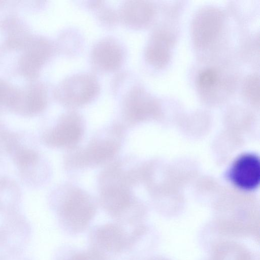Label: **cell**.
Instances as JSON below:
<instances>
[{
  "mask_svg": "<svg viewBox=\"0 0 260 260\" xmlns=\"http://www.w3.org/2000/svg\"><path fill=\"white\" fill-rule=\"evenodd\" d=\"M95 211L93 203L86 194L80 191L73 192L62 207L63 226L71 234L83 232L92 219Z\"/></svg>",
  "mask_w": 260,
  "mask_h": 260,
  "instance_id": "cell-1",
  "label": "cell"
},
{
  "mask_svg": "<svg viewBox=\"0 0 260 260\" xmlns=\"http://www.w3.org/2000/svg\"><path fill=\"white\" fill-rule=\"evenodd\" d=\"M92 249L104 255L105 253H118L133 244L132 235L120 225L108 223L95 228L91 234Z\"/></svg>",
  "mask_w": 260,
  "mask_h": 260,
  "instance_id": "cell-2",
  "label": "cell"
},
{
  "mask_svg": "<svg viewBox=\"0 0 260 260\" xmlns=\"http://www.w3.org/2000/svg\"><path fill=\"white\" fill-rule=\"evenodd\" d=\"M223 20V14L219 9L207 7L201 9L196 14L192 23L194 44L199 47L210 44L218 35Z\"/></svg>",
  "mask_w": 260,
  "mask_h": 260,
  "instance_id": "cell-3",
  "label": "cell"
},
{
  "mask_svg": "<svg viewBox=\"0 0 260 260\" xmlns=\"http://www.w3.org/2000/svg\"><path fill=\"white\" fill-rule=\"evenodd\" d=\"M98 91L99 85L93 77L87 74H78L62 83L59 94L67 103L81 105L91 101Z\"/></svg>",
  "mask_w": 260,
  "mask_h": 260,
  "instance_id": "cell-4",
  "label": "cell"
},
{
  "mask_svg": "<svg viewBox=\"0 0 260 260\" xmlns=\"http://www.w3.org/2000/svg\"><path fill=\"white\" fill-rule=\"evenodd\" d=\"M229 177L237 187L244 190H252L259 185L260 180L259 159L256 155L245 154L233 164Z\"/></svg>",
  "mask_w": 260,
  "mask_h": 260,
  "instance_id": "cell-5",
  "label": "cell"
},
{
  "mask_svg": "<svg viewBox=\"0 0 260 260\" xmlns=\"http://www.w3.org/2000/svg\"><path fill=\"white\" fill-rule=\"evenodd\" d=\"M92 58L100 69L106 71H113L121 65L123 53L120 46L114 41L104 40L95 46Z\"/></svg>",
  "mask_w": 260,
  "mask_h": 260,
  "instance_id": "cell-6",
  "label": "cell"
},
{
  "mask_svg": "<svg viewBox=\"0 0 260 260\" xmlns=\"http://www.w3.org/2000/svg\"><path fill=\"white\" fill-rule=\"evenodd\" d=\"M173 41L172 36L166 32L158 31L154 34L146 49L147 61L158 68L166 66L170 59Z\"/></svg>",
  "mask_w": 260,
  "mask_h": 260,
  "instance_id": "cell-7",
  "label": "cell"
},
{
  "mask_svg": "<svg viewBox=\"0 0 260 260\" xmlns=\"http://www.w3.org/2000/svg\"><path fill=\"white\" fill-rule=\"evenodd\" d=\"M154 13L153 6L146 1H128L122 6L121 15L124 22L133 27L147 24Z\"/></svg>",
  "mask_w": 260,
  "mask_h": 260,
  "instance_id": "cell-8",
  "label": "cell"
},
{
  "mask_svg": "<svg viewBox=\"0 0 260 260\" xmlns=\"http://www.w3.org/2000/svg\"><path fill=\"white\" fill-rule=\"evenodd\" d=\"M51 46L43 39H37L31 43L21 59V65L24 73L35 74L50 55Z\"/></svg>",
  "mask_w": 260,
  "mask_h": 260,
  "instance_id": "cell-9",
  "label": "cell"
},
{
  "mask_svg": "<svg viewBox=\"0 0 260 260\" xmlns=\"http://www.w3.org/2000/svg\"><path fill=\"white\" fill-rule=\"evenodd\" d=\"M102 201L105 208L114 215H119L131 203L127 191L120 186H111L105 189L103 193Z\"/></svg>",
  "mask_w": 260,
  "mask_h": 260,
  "instance_id": "cell-10",
  "label": "cell"
},
{
  "mask_svg": "<svg viewBox=\"0 0 260 260\" xmlns=\"http://www.w3.org/2000/svg\"><path fill=\"white\" fill-rule=\"evenodd\" d=\"M127 95L126 110L133 119L141 118L154 105V100L150 95L139 88L133 89Z\"/></svg>",
  "mask_w": 260,
  "mask_h": 260,
  "instance_id": "cell-11",
  "label": "cell"
},
{
  "mask_svg": "<svg viewBox=\"0 0 260 260\" xmlns=\"http://www.w3.org/2000/svg\"><path fill=\"white\" fill-rule=\"evenodd\" d=\"M211 260H255L250 251L240 244L226 241L215 248Z\"/></svg>",
  "mask_w": 260,
  "mask_h": 260,
  "instance_id": "cell-12",
  "label": "cell"
},
{
  "mask_svg": "<svg viewBox=\"0 0 260 260\" xmlns=\"http://www.w3.org/2000/svg\"><path fill=\"white\" fill-rule=\"evenodd\" d=\"M81 135V131L74 123H65L57 127L50 135L51 142L58 146H67L76 142Z\"/></svg>",
  "mask_w": 260,
  "mask_h": 260,
  "instance_id": "cell-13",
  "label": "cell"
},
{
  "mask_svg": "<svg viewBox=\"0 0 260 260\" xmlns=\"http://www.w3.org/2000/svg\"><path fill=\"white\" fill-rule=\"evenodd\" d=\"M115 148V145L112 142H102L92 146L87 151L86 156L88 160L94 162H100L113 156Z\"/></svg>",
  "mask_w": 260,
  "mask_h": 260,
  "instance_id": "cell-14",
  "label": "cell"
},
{
  "mask_svg": "<svg viewBox=\"0 0 260 260\" xmlns=\"http://www.w3.org/2000/svg\"><path fill=\"white\" fill-rule=\"evenodd\" d=\"M218 81V74L216 71L211 68L202 70L198 74L197 82L201 89L205 91L212 89Z\"/></svg>",
  "mask_w": 260,
  "mask_h": 260,
  "instance_id": "cell-15",
  "label": "cell"
},
{
  "mask_svg": "<svg viewBox=\"0 0 260 260\" xmlns=\"http://www.w3.org/2000/svg\"><path fill=\"white\" fill-rule=\"evenodd\" d=\"M245 95L253 101H257L259 97V79L256 74L249 76L243 85Z\"/></svg>",
  "mask_w": 260,
  "mask_h": 260,
  "instance_id": "cell-16",
  "label": "cell"
},
{
  "mask_svg": "<svg viewBox=\"0 0 260 260\" xmlns=\"http://www.w3.org/2000/svg\"><path fill=\"white\" fill-rule=\"evenodd\" d=\"M61 260H104V255L91 249L86 251H72Z\"/></svg>",
  "mask_w": 260,
  "mask_h": 260,
  "instance_id": "cell-17",
  "label": "cell"
},
{
  "mask_svg": "<svg viewBox=\"0 0 260 260\" xmlns=\"http://www.w3.org/2000/svg\"><path fill=\"white\" fill-rule=\"evenodd\" d=\"M148 260H168L167 258L163 257H153Z\"/></svg>",
  "mask_w": 260,
  "mask_h": 260,
  "instance_id": "cell-18",
  "label": "cell"
}]
</instances>
